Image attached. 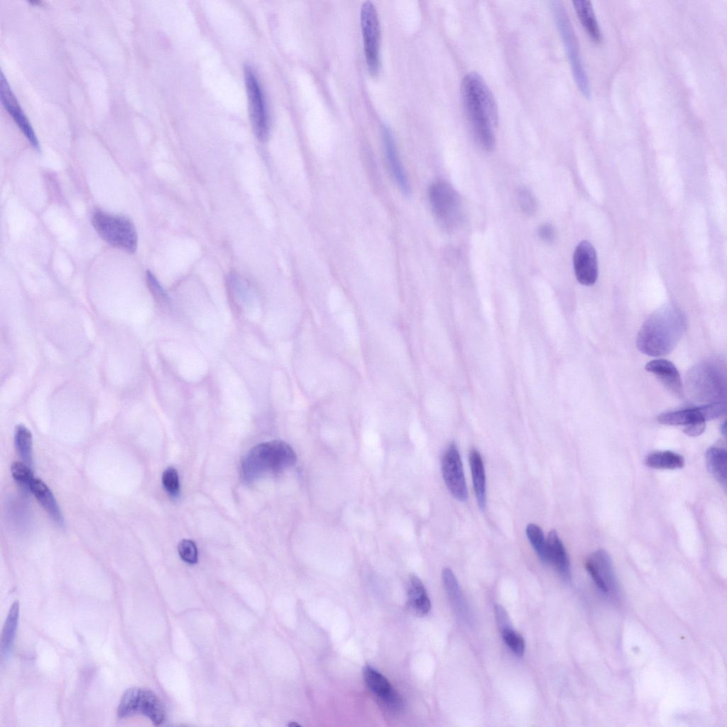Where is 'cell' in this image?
<instances>
[{
    "label": "cell",
    "instance_id": "obj_1",
    "mask_svg": "<svg viewBox=\"0 0 727 727\" xmlns=\"http://www.w3.org/2000/svg\"><path fill=\"white\" fill-rule=\"evenodd\" d=\"M461 97L475 141L483 150L492 151L496 144L498 107L491 89L480 75L469 72L464 77Z\"/></svg>",
    "mask_w": 727,
    "mask_h": 727
},
{
    "label": "cell",
    "instance_id": "obj_2",
    "mask_svg": "<svg viewBox=\"0 0 727 727\" xmlns=\"http://www.w3.org/2000/svg\"><path fill=\"white\" fill-rule=\"evenodd\" d=\"M685 326V317L679 309L672 305L663 307L643 323L637 336V347L648 356L667 355L677 346Z\"/></svg>",
    "mask_w": 727,
    "mask_h": 727
},
{
    "label": "cell",
    "instance_id": "obj_3",
    "mask_svg": "<svg viewBox=\"0 0 727 727\" xmlns=\"http://www.w3.org/2000/svg\"><path fill=\"white\" fill-rule=\"evenodd\" d=\"M297 457L286 442L273 440L253 447L241 462V474L245 480H256L268 473H278L293 466Z\"/></svg>",
    "mask_w": 727,
    "mask_h": 727
},
{
    "label": "cell",
    "instance_id": "obj_4",
    "mask_svg": "<svg viewBox=\"0 0 727 727\" xmlns=\"http://www.w3.org/2000/svg\"><path fill=\"white\" fill-rule=\"evenodd\" d=\"M686 383L691 397L698 402H721L726 397V375L714 362H703L692 367L687 374Z\"/></svg>",
    "mask_w": 727,
    "mask_h": 727
},
{
    "label": "cell",
    "instance_id": "obj_5",
    "mask_svg": "<svg viewBox=\"0 0 727 727\" xmlns=\"http://www.w3.org/2000/svg\"><path fill=\"white\" fill-rule=\"evenodd\" d=\"M552 8L574 81L582 94L589 98L591 89L589 79L581 60L578 40L567 10L560 1H552Z\"/></svg>",
    "mask_w": 727,
    "mask_h": 727
},
{
    "label": "cell",
    "instance_id": "obj_6",
    "mask_svg": "<svg viewBox=\"0 0 727 727\" xmlns=\"http://www.w3.org/2000/svg\"><path fill=\"white\" fill-rule=\"evenodd\" d=\"M92 222L97 234L106 242L129 253L135 252L138 235L130 219L97 211L93 214Z\"/></svg>",
    "mask_w": 727,
    "mask_h": 727
},
{
    "label": "cell",
    "instance_id": "obj_7",
    "mask_svg": "<svg viewBox=\"0 0 727 727\" xmlns=\"http://www.w3.org/2000/svg\"><path fill=\"white\" fill-rule=\"evenodd\" d=\"M136 714L146 716L158 726L165 720V709L155 693L148 689L133 687L126 690L122 696L117 709V716L126 718Z\"/></svg>",
    "mask_w": 727,
    "mask_h": 727
},
{
    "label": "cell",
    "instance_id": "obj_8",
    "mask_svg": "<svg viewBox=\"0 0 727 727\" xmlns=\"http://www.w3.org/2000/svg\"><path fill=\"white\" fill-rule=\"evenodd\" d=\"M429 201L435 217L446 228H453L462 216L461 199L457 190L448 182L438 180L428 190Z\"/></svg>",
    "mask_w": 727,
    "mask_h": 727
},
{
    "label": "cell",
    "instance_id": "obj_9",
    "mask_svg": "<svg viewBox=\"0 0 727 727\" xmlns=\"http://www.w3.org/2000/svg\"><path fill=\"white\" fill-rule=\"evenodd\" d=\"M360 21L366 65L371 75L376 76L379 71L381 31L378 13L371 1L362 4Z\"/></svg>",
    "mask_w": 727,
    "mask_h": 727
},
{
    "label": "cell",
    "instance_id": "obj_10",
    "mask_svg": "<svg viewBox=\"0 0 727 727\" xmlns=\"http://www.w3.org/2000/svg\"><path fill=\"white\" fill-rule=\"evenodd\" d=\"M244 75L253 129L258 138L263 141L268 134L269 119L262 90L251 67H245Z\"/></svg>",
    "mask_w": 727,
    "mask_h": 727
},
{
    "label": "cell",
    "instance_id": "obj_11",
    "mask_svg": "<svg viewBox=\"0 0 727 727\" xmlns=\"http://www.w3.org/2000/svg\"><path fill=\"white\" fill-rule=\"evenodd\" d=\"M585 567L598 589L612 598L618 596V584L608 553L603 550L593 552L586 560Z\"/></svg>",
    "mask_w": 727,
    "mask_h": 727
},
{
    "label": "cell",
    "instance_id": "obj_12",
    "mask_svg": "<svg viewBox=\"0 0 727 727\" xmlns=\"http://www.w3.org/2000/svg\"><path fill=\"white\" fill-rule=\"evenodd\" d=\"M441 469L444 483L453 496L460 501L468 497L467 487L459 451L451 443L441 460Z\"/></svg>",
    "mask_w": 727,
    "mask_h": 727
},
{
    "label": "cell",
    "instance_id": "obj_13",
    "mask_svg": "<svg viewBox=\"0 0 727 727\" xmlns=\"http://www.w3.org/2000/svg\"><path fill=\"white\" fill-rule=\"evenodd\" d=\"M363 674L366 685L385 709L394 713L403 709L402 698L381 673L371 666H366Z\"/></svg>",
    "mask_w": 727,
    "mask_h": 727
},
{
    "label": "cell",
    "instance_id": "obj_14",
    "mask_svg": "<svg viewBox=\"0 0 727 727\" xmlns=\"http://www.w3.org/2000/svg\"><path fill=\"white\" fill-rule=\"evenodd\" d=\"M573 266L579 283L589 286L595 283L598 277V263L596 251L587 241H581L573 255Z\"/></svg>",
    "mask_w": 727,
    "mask_h": 727
},
{
    "label": "cell",
    "instance_id": "obj_15",
    "mask_svg": "<svg viewBox=\"0 0 727 727\" xmlns=\"http://www.w3.org/2000/svg\"><path fill=\"white\" fill-rule=\"evenodd\" d=\"M0 94L3 105L13 117L16 125L33 147L39 150L40 146L34 130L23 112L3 73L1 74L0 78Z\"/></svg>",
    "mask_w": 727,
    "mask_h": 727
},
{
    "label": "cell",
    "instance_id": "obj_16",
    "mask_svg": "<svg viewBox=\"0 0 727 727\" xmlns=\"http://www.w3.org/2000/svg\"><path fill=\"white\" fill-rule=\"evenodd\" d=\"M657 420L663 425L684 426V432L690 437L702 434L706 422L699 407L662 413Z\"/></svg>",
    "mask_w": 727,
    "mask_h": 727
},
{
    "label": "cell",
    "instance_id": "obj_17",
    "mask_svg": "<svg viewBox=\"0 0 727 727\" xmlns=\"http://www.w3.org/2000/svg\"><path fill=\"white\" fill-rule=\"evenodd\" d=\"M645 368L655 374L674 395L679 398L683 396L684 390L680 375L671 361L662 359H654L648 362Z\"/></svg>",
    "mask_w": 727,
    "mask_h": 727
},
{
    "label": "cell",
    "instance_id": "obj_18",
    "mask_svg": "<svg viewBox=\"0 0 727 727\" xmlns=\"http://www.w3.org/2000/svg\"><path fill=\"white\" fill-rule=\"evenodd\" d=\"M383 138L386 157L390 173L402 192L408 195L410 192V183L397 152L393 138L387 129H384Z\"/></svg>",
    "mask_w": 727,
    "mask_h": 727
},
{
    "label": "cell",
    "instance_id": "obj_19",
    "mask_svg": "<svg viewBox=\"0 0 727 727\" xmlns=\"http://www.w3.org/2000/svg\"><path fill=\"white\" fill-rule=\"evenodd\" d=\"M408 603L410 611L418 616L427 615L431 608L424 584L415 575L410 576L408 581Z\"/></svg>",
    "mask_w": 727,
    "mask_h": 727
},
{
    "label": "cell",
    "instance_id": "obj_20",
    "mask_svg": "<svg viewBox=\"0 0 727 727\" xmlns=\"http://www.w3.org/2000/svg\"><path fill=\"white\" fill-rule=\"evenodd\" d=\"M31 492L53 520L60 526H63V516L49 487L42 480L35 478L31 485Z\"/></svg>",
    "mask_w": 727,
    "mask_h": 727
},
{
    "label": "cell",
    "instance_id": "obj_21",
    "mask_svg": "<svg viewBox=\"0 0 727 727\" xmlns=\"http://www.w3.org/2000/svg\"><path fill=\"white\" fill-rule=\"evenodd\" d=\"M547 545L550 564H552L560 576L568 579L570 577V564L564 546L555 530L549 532Z\"/></svg>",
    "mask_w": 727,
    "mask_h": 727
},
{
    "label": "cell",
    "instance_id": "obj_22",
    "mask_svg": "<svg viewBox=\"0 0 727 727\" xmlns=\"http://www.w3.org/2000/svg\"><path fill=\"white\" fill-rule=\"evenodd\" d=\"M469 459L477 503L481 509H484L486 503V486L483 462L481 454L475 449L470 451Z\"/></svg>",
    "mask_w": 727,
    "mask_h": 727
},
{
    "label": "cell",
    "instance_id": "obj_23",
    "mask_svg": "<svg viewBox=\"0 0 727 727\" xmlns=\"http://www.w3.org/2000/svg\"><path fill=\"white\" fill-rule=\"evenodd\" d=\"M442 575L446 592L457 614L462 620L469 621L468 608L454 574L449 568H444Z\"/></svg>",
    "mask_w": 727,
    "mask_h": 727
},
{
    "label": "cell",
    "instance_id": "obj_24",
    "mask_svg": "<svg viewBox=\"0 0 727 727\" xmlns=\"http://www.w3.org/2000/svg\"><path fill=\"white\" fill-rule=\"evenodd\" d=\"M577 16L589 37L596 43L602 39L601 32L596 18L591 2L587 0L572 1Z\"/></svg>",
    "mask_w": 727,
    "mask_h": 727
},
{
    "label": "cell",
    "instance_id": "obj_25",
    "mask_svg": "<svg viewBox=\"0 0 727 727\" xmlns=\"http://www.w3.org/2000/svg\"><path fill=\"white\" fill-rule=\"evenodd\" d=\"M706 463L709 473L726 486L727 479V452L721 447H712L706 452Z\"/></svg>",
    "mask_w": 727,
    "mask_h": 727
},
{
    "label": "cell",
    "instance_id": "obj_26",
    "mask_svg": "<svg viewBox=\"0 0 727 727\" xmlns=\"http://www.w3.org/2000/svg\"><path fill=\"white\" fill-rule=\"evenodd\" d=\"M645 464L656 469H677L684 465L683 457L671 451H657L647 454Z\"/></svg>",
    "mask_w": 727,
    "mask_h": 727
},
{
    "label": "cell",
    "instance_id": "obj_27",
    "mask_svg": "<svg viewBox=\"0 0 727 727\" xmlns=\"http://www.w3.org/2000/svg\"><path fill=\"white\" fill-rule=\"evenodd\" d=\"M19 616V603L15 601L10 608L6 619L1 639V654L7 656L13 647Z\"/></svg>",
    "mask_w": 727,
    "mask_h": 727
},
{
    "label": "cell",
    "instance_id": "obj_28",
    "mask_svg": "<svg viewBox=\"0 0 727 727\" xmlns=\"http://www.w3.org/2000/svg\"><path fill=\"white\" fill-rule=\"evenodd\" d=\"M14 442L17 453L23 463L31 468L33 464V439L31 431L24 425L16 427Z\"/></svg>",
    "mask_w": 727,
    "mask_h": 727
},
{
    "label": "cell",
    "instance_id": "obj_29",
    "mask_svg": "<svg viewBox=\"0 0 727 727\" xmlns=\"http://www.w3.org/2000/svg\"><path fill=\"white\" fill-rule=\"evenodd\" d=\"M525 532L540 559L545 564H550L547 541L542 529L536 524L527 525Z\"/></svg>",
    "mask_w": 727,
    "mask_h": 727
},
{
    "label": "cell",
    "instance_id": "obj_30",
    "mask_svg": "<svg viewBox=\"0 0 727 727\" xmlns=\"http://www.w3.org/2000/svg\"><path fill=\"white\" fill-rule=\"evenodd\" d=\"M511 624H507L500 628L502 638L506 645L516 655L520 657L524 654L525 643L523 637L516 633Z\"/></svg>",
    "mask_w": 727,
    "mask_h": 727
},
{
    "label": "cell",
    "instance_id": "obj_31",
    "mask_svg": "<svg viewBox=\"0 0 727 727\" xmlns=\"http://www.w3.org/2000/svg\"><path fill=\"white\" fill-rule=\"evenodd\" d=\"M11 473L19 486L31 492V485L35 478L29 466L23 462L15 461L11 466Z\"/></svg>",
    "mask_w": 727,
    "mask_h": 727
},
{
    "label": "cell",
    "instance_id": "obj_32",
    "mask_svg": "<svg viewBox=\"0 0 727 727\" xmlns=\"http://www.w3.org/2000/svg\"><path fill=\"white\" fill-rule=\"evenodd\" d=\"M516 199L518 206L525 214L531 215L536 212V199L532 193L526 187H522L517 190Z\"/></svg>",
    "mask_w": 727,
    "mask_h": 727
},
{
    "label": "cell",
    "instance_id": "obj_33",
    "mask_svg": "<svg viewBox=\"0 0 727 727\" xmlns=\"http://www.w3.org/2000/svg\"><path fill=\"white\" fill-rule=\"evenodd\" d=\"M162 483L166 492L172 498H176L180 493L179 477L176 469L167 468L162 475Z\"/></svg>",
    "mask_w": 727,
    "mask_h": 727
},
{
    "label": "cell",
    "instance_id": "obj_34",
    "mask_svg": "<svg viewBox=\"0 0 727 727\" xmlns=\"http://www.w3.org/2000/svg\"><path fill=\"white\" fill-rule=\"evenodd\" d=\"M178 553L181 559L188 564H195L198 559L197 546L190 540L184 539L178 544Z\"/></svg>",
    "mask_w": 727,
    "mask_h": 727
},
{
    "label": "cell",
    "instance_id": "obj_35",
    "mask_svg": "<svg viewBox=\"0 0 727 727\" xmlns=\"http://www.w3.org/2000/svg\"><path fill=\"white\" fill-rule=\"evenodd\" d=\"M706 421L718 418L725 414L726 405L722 402L706 403L699 407Z\"/></svg>",
    "mask_w": 727,
    "mask_h": 727
},
{
    "label": "cell",
    "instance_id": "obj_36",
    "mask_svg": "<svg viewBox=\"0 0 727 727\" xmlns=\"http://www.w3.org/2000/svg\"><path fill=\"white\" fill-rule=\"evenodd\" d=\"M540 238L545 242H552L555 239V230L550 224H542L538 229Z\"/></svg>",
    "mask_w": 727,
    "mask_h": 727
},
{
    "label": "cell",
    "instance_id": "obj_37",
    "mask_svg": "<svg viewBox=\"0 0 727 727\" xmlns=\"http://www.w3.org/2000/svg\"><path fill=\"white\" fill-rule=\"evenodd\" d=\"M721 432L725 435V434H726V422H723V425L721 426Z\"/></svg>",
    "mask_w": 727,
    "mask_h": 727
}]
</instances>
